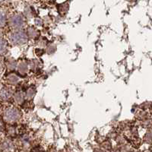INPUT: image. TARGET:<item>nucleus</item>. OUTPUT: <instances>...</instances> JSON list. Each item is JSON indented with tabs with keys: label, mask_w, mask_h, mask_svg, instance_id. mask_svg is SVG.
Returning a JSON list of instances; mask_svg holds the SVG:
<instances>
[{
	"label": "nucleus",
	"mask_w": 152,
	"mask_h": 152,
	"mask_svg": "<svg viewBox=\"0 0 152 152\" xmlns=\"http://www.w3.org/2000/svg\"><path fill=\"white\" fill-rule=\"evenodd\" d=\"M69 4L68 3V2L61 3L57 6L58 12H59V14H60L61 15H66L68 12V11H69Z\"/></svg>",
	"instance_id": "obj_17"
},
{
	"label": "nucleus",
	"mask_w": 152,
	"mask_h": 152,
	"mask_svg": "<svg viewBox=\"0 0 152 152\" xmlns=\"http://www.w3.org/2000/svg\"><path fill=\"white\" fill-rule=\"evenodd\" d=\"M23 14H24V15L25 16L27 19H31L35 17L36 12H35L34 7H32L31 5H27L24 8V11Z\"/></svg>",
	"instance_id": "obj_16"
},
{
	"label": "nucleus",
	"mask_w": 152,
	"mask_h": 152,
	"mask_svg": "<svg viewBox=\"0 0 152 152\" xmlns=\"http://www.w3.org/2000/svg\"><path fill=\"white\" fill-rule=\"evenodd\" d=\"M14 92L12 88L7 85H2L0 87V101L8 102L13 98Z\"/></svg>",
	"instance_id": "obj_6"
},
{
	"label": "nucleus",
	"mask_w": 152,
	"mask_h": 152,
	"mask_svg": "<svg viewBox=\"0 0 152 152\" xmlns=\"http://www.w3.org/2000/svg\"><path fill=\"white\" fill-rule=\"evenodd\" d=\"M20 151L27 152L31 150L33 146V138L28 133H23L18 137L16 140Z\"/></svg>",
	"instance_id": "obj_4"
},
{
	"label": "nucleus",
	"mask_w": 152,
	"mask_h": 152,
	"mask_svg": "<svg viewBox=\"0 0 152 152\" xmlns=\"http://www.w3.org/2000/svg\"><path fill=\"white\" fill-rule=\"evenodd\" d=\"M9 18L7 16V12L4 9H0V29L4 28L8 24Z\"/></svg>",
	"instance_id": "obj_14"
},
{
	"label": "nucleus",
	"mask_w": 152,
	"mask_h": 152,
	"mask_svg": "<svg viewBox=\"0 0 152 152\" xmlns=\"http://www.w3.org/2000/svg\"><path fill=\"white\" fill-rule=\"evenodd\" d=\"M5 68L9 70V72H13L16 70L18 66V62L12 57H9L5 60Z\"/></svg>",
	"instance_id": "obj_11"
},
{
	"label": "nucleus",
	"mask_w": 152,
	"mask_h": 152,
	"mask_svg": "<svg viewBox=\"0 0 152 152\" xmlns=\"http://www.w3.org/2000/svg\"><path fill=\"white\" fill-rule=\"evenodd\" d=\"M35 53H36L37 56L38 57H40L46 53V51L43 48H41V47H37V48H36V50H35Z\"/></svg>",
	"instance_id": "obj_22"
},
{
	"label": "nucleus",
	"mask_w": 152,
	"mask_h": 152,
	"mask_svg": "<svg viewBox=\"0 0 152 152\" xmlns=\"http://www.w3.org/2000/svg\"><path fill=\"white\" fill-rule=\"evenodd\" d=\"M5 82L9 86H16V85H18L21 81V78H20V75L15 72H10L9 74L6 75L5 78Z\"/></svg>",
	"instance_id": "obj_7"
},
{
	"label": "nucleus",
	"mask_w": 152,
	"mask_h": 152,
	"mask_svg": "<svg viewBox=\"0 0 152 152\" xmlns=\"http://www.w3.org/2000/svg\"><path fill=\"white\" fill-rule=\"evenodd\" d=\"M145 152H149V151H145Z\"/></svg>",
	"instance_id": "obj_30"
},
{
	"label": "nucleus",
	"mask_w": 152,
	"mask_h": 152,
	"mask_svg": "<svg viewBox=\"0 0 152 152\" xmlns=\"http://www.w3.org/2000/svg\"><path fill=\"white\" fill-rule=\"evenodd\" d=\"M8 47H9V42L4 38L3 37L0 36V56H3L7 52Z\"/></svg>",
	"instance_id": "obj_15"
},
{
	"label": "nucleus",
	"mask_w": 152,
	"mask_h": 152,
	"mask_svg": "<svg viewBox=\"0 0 152 152\" xmlns=\"http://www.w3.org/2000/svg\"><path fill=\"white\" fill-rule=\"evenodd\" d=\"M26 21L27 18L24 15V14L20 13V12H17V13L12 15L9 18L8 24L12 31L22 30L24 29V27L26 26Z\"/></svg>",
	"instance_id": "obj_3"
},
{
	"label": "nucleus",
	"mask_w": 152,
	"mask_h": 152,
	"mask_svg": "<svg viewBox=\"0 0 152 152\" xmlns=\"http://www.w3.org/2000/svg\"><path fill=\"white\" fill-rule=\"evenodd\" d=\"M13 100L17 105L21 106L24 104V103L26 101V97H25V93L21 90L16 91L14 92L13 94Z\"/></svg>",
	"instance_id": "obj_9"
},
{
	"label": "nucleus",
	"mask_w": 152,
	"mask_h": 152,
	"mask_svg": "<svg viewBox=\"0 0 152 152\" xmlns=\"http://www.w3.org/2000/svg\"><path fill=\"white\" fill-rule=\"evenodd\" d=\"M3 2V0H0V3H1V2Z\"/></svg>",
	"instance_id": "obj_28"
},
{
	"label": "nucleus",
	"mask_w": 152,
	"mask_h": 152,
	"mask_svg": "<svg viewBox=\"0 0 152 152\" xmlns=\"http://www.w3.org/2000/svg\"><path fill=\"white\" fill-rule=\"evenodd\" d=\"M30 70L33 72H37L42 68V62L39 59H35L29 62Z\"/></svg>",
	"instance_id": "obj_13"
},
{
	"label": "nucleus",
	"mask_w": 152,
	"mask_h": 152,
	"mask_svg": "<svg viewBox=\"0 0 152 152\" xmlns=\"http://www.w3.org/2000/svg\"><path fill=\"white\" fill-rule=\"evenodd\" d=\"M5 122L3 121V119L0 118V135H2L4 132H5V126L4 124Z\"/></svg>",
	"instance_id": "obj_24"
},
{
	"label": "nucleus",
	"mask_w": 152,
	"mask_h": 152,
	"mask_svg": "<svg viewBox=\"0 0 152 152\" xmlns=\"http://www.w3.org/2000/svg\"><path fill=\"white\" fill-rule=\"evenodd\" d=\"M5 67V61H4L3 59H2V58H1V56H0V72H2Z\"/></svg>",
	"instance_id": "obj_25"
},
{
	"label": "nucleus",
	"mask_w": 152,
	"mask_h": 152,
	"mask_svg": "<svg viewBox=\"0 0 152 152\" xmlns=\"http://www.w3.org/2000/svg\"><path fill=\"white\" fill-rule=\"evenodd\" d=\"M22 112L18 107L9 106L2 110V119L7 124H16L21 120Z\"/></svg>",
	"instance_id": "obj_1"
},
{
	"label": "nucleus",
	"mask_w": 152,
	"mask_h": 152,
	"mask_svg": "<svg viewBox=\"0 0 152 152\" xmlns=\"http://www.w3.org/2000/svg\"><path fill=\"white\" fill-rule=\"evenodd\" d=\"M133 148H132V146L129 145L128 144H126V145H119V152H133Z\"/></svg>",
	"instance_id": "obj_20"
},
{
	"label": "nucleus",
	"mask_w": 152,
	"mask_h": 152,
	"mask_svg": "<svg viewBox=\"0 0 152 152\" xmlns=\"http://www.w3.org/2000/svg\"><path fill=\"white\" fill-rule=\"evenodd\" d=\"M133 152H138V151H133Z\"/></svg>",
	"instance_id": "obj_29"
},
{
	"label": "nucleus",
	"mask_w": 152,
	"mask_h": 152,
	"mask_svg": "<svg viewBox=\"0 0 152 152\" xmlns=\"http://www.w3.org/2000/svg\"><path fill=\"white\" fill-rule=\"evenodd\" d=\"M16 70H17L18 73L20 76L26 75L30 71L29 62H26L25 60L19 61V62H18V66Z\"/></svg>",
	"instance_id": "obj_8"
},
{
	"label": "nucleus",
	"mask_w": 152,
	"mask_h": 152,
	"mask_svg": "<svg viewBox=\"0 0 152 152\" xmlns=\"http://www.w3.org/2000/svg\"><path fill=\"white\" fill-rule=\"evenodd\" d=\"M101 148L105 151H110L112 148V143L109 140H104L101 142Z\"/></svg>",
	"instance_id": "obj_19"
},
{
	"label": "nucleus",
	"mask_w": 152,
	"mask_h": 152,
	"mask_svg": "<svg viewBox=\"0 0 152 152\" xmlns=\"http://www.w3.org/2000/svg\"><path fill=\"white\" fill-rule=\"evenodd\" d=\"M25 93V97H26V100L28 101H31L32 99H34V97H35L37 93V90L35 86L34 85H31V86L27 88V89L24 91Z\"/></svg>",
	"instance_id": "obj_12"
},
{
	"label": "nucleus",
	"mask_w": 152,
	"mask_h": 152,
	"mask_svg": "<svg viewBox=\"0 0 152 152\" xmlns=\"http://www.w3.org/2000/svg\"><path fill=\"white\" fill-rule=\"evenodd\" d=\"M25 31H26L28 37L31 38V39L37 40V38L40 37V31L38 30V28H37V27L29 26L27 28Z\"/></svg>",
	"instance_id": "obj_10"
},
{
	"label": "nucleus",
	"mask_w": 152,
	"mask_h": 152,
	"mask_svg": "<svg viewBox=\"0 0 152 152\" xmlns=\"http://www.w3.org/2000/svg\"><path fill=\"white\" fill-rule=\"evenodd\" d=\"M0 152H20V150L16 141L6 136L0 139Z\"/></svg>",
	"instance_id": "obj_5"
},
{
	"label": "nucleus",
	"mask_w": 152,
	"mask_h": 152,
	"mask_svg": "<svg viewBox=\"0 0 152 152\" xmlns=\"http://www.w3.org/2000/svg\"><path fill=\"white\" fill-rule=\"evenodd\" d=\"M46 53L49 55H53V54L55 53V52L56 51V46L54 44V43H48L46 47L45 50Z\"/></svg>",
	"instance_id": "obj_18"
},
{
	"label": "nucleus",
	"mask_w": 152,
	"mask_h": 152,
	"mask_svg": "<svg viewBox=\"0 0 152 152\" xmlns=\"http://www.w3.org/2000/svg\"><path fill=\"white\" fill-rule=\"evenodd\" d=\"M9 42L12 46L20 47L28 43L29 37L26 33V31L22 30H14L9 34Z\"/></svg>",
	"instance_id": "obj_2"
},
{
	"label": "nucleus",
	"mask_w": 152,
	"mask_h": 152,
	"mask_svg": "<svg viewBox=\"0 0 152 152\" xmlns=\"http://www.w3.org/2000/svg\"><path fill=\"white\" fill-rule=\"evenodd\" d=\"M2 110L0 109V118L2 117Z\"/></svg>",
	"instance_id": "obj_27"
},
{
	"label": "nucleus",
	"mask_w": 152,
	"mask_h": 152,
	"mask_svg": "<svg viewBox=\"0 0 152 152\" xmlns=\"http://www.w3.org/2000/svg\"><path fill=\"white\" fill-rule=\"evenodd\" d=\"M93 152H104V151L102 148H97L94 149Z\"/></svg>",
	"instance_id": "obj_26"
},
{
	"label": "nucleus",
	"mask_w": 152,
	"mask_h": 152,
	"mask_svg": "<svg viewBox=\"0 0 152 152\" xmlns=\"http://www.w3.org/2000/svg\"><path fill=\"white\" fill-rule=\"evenodd\" d=\"M116 141L119 145L128 144L127 143V139H126V136H123V135H117V137L116 138Z\"/></svg>",
	"instance_id": "obj_21"
},
{
	"label": "nucleus",
	"mask_w": 152,
	"mask_h": 152,
	"mask_svg": "<svg viewBox=\"0 0 152 152\" xmlns=\"http://www.w3.org/2000/svg\"><path fill=\"white\" fill-rule=\"evenodd\" d=\"M34 22L35 26H36L37 28H40V27H42L43 25V23H44L43 20L39 18H36L34 19Z\"/></svg>",
	"instance_id": "obj_23"
}]
</instances>
